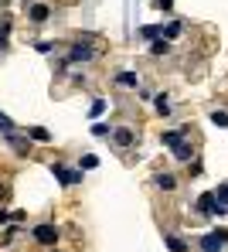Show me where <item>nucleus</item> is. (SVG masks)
Returning <instances> with one entry per match:
<instances>
[{"mask_svg": "<svg viewBox=\"0 0 228 252\" xmlns=\"http://www.w3.org/2000/svg\"><path fill=\"white\" fill-rule=\"evenodd\" d=\"M198 211H201V215H211V218H218V215H225V211H228V205H218L215 191H204V194L198 198Z\"/></svg>", "mask_w": 228, "mask_h": 252, "instance_id": "1", "label": "nucleus"}, {"mask_svg": "<svg viewBox=\"0 0 228 252\" xmlns=\"http://www.w3.org/2000/svg\"><path fill=\"white\" fill-rule=\"evenodd\" d=\"M228 242V232L225 228H215V232H208L204 239H201V252H222Z\"/></svg>", "mask_w": 228, "mask_h": 252, "instance_id": "2", "label": "nucleus"}, {"mask_svg": "<svg viewBox=\"0 0 228 252\" xmlns=\"http://www.w3.org/2000/svg\"><path fill=\"white\" fill-rule=\"evenodd\" d=\"M51 174L61 181V188H72V184H79V181H82V170H72V167H65V164H58V160L51 164Z\"/></svg>", "mask_w": 228, "mask_h": 252, "instance_id": "3", "label": "nucleus"}, {"mask_svg": "<svg viewBox=\"0 0 228 252\" xmlns=\"http://www.w3.org/2000/svg\"><path fill=\"white\" fill-rule=\"evenodd\" d=\"M34 242H41V246H55L58 242V228L55 225H34Z\"/></svg>", "mask_w": 228, "mask_h": 252, "instance_id": "4", "label": "nucleus"}, {"mask_svg": "<svg viewBox=\"0 0 228 252\" xmlns=\"http://www.w3.org/2000/svg\"><path fill=\"white\" fill-rule=\"evenodd\" d=\"M113 140H116V147H133L137 143V133L130 126H119V129H113Z\"/></svg>", "mask_w": 228, "mask_h": 252, "instance_id": "5", "label": "nucleus"}, {"mask_svg": "<svg viewBox=\"0 0 228 252\" xmlns=\"http://www.w3.org/2000/svg\"><path fill=\"white\" fill-rule=\"evenodd\" d=\"M92 58H95V51H92L89 44H75L68 51V62H92Z\"/></svg>", "mask_w": 228, "mask_h": 252, "instance_id": "6", "label": "nucleus"}, {"mask_svg": "<svg viewBox=\"0 0 228 252\" xmlns=\"http://www.w3.org/2000/svg\"><path fill=\"white\" fill-rule=\"evenodd\" d=\"M28 17H31L34 24H45L48 17H51V10H48L45 3H31V7H28Z\"/></svg>", "mask_w": 228, "mask_h": 252, "instance_id": "7", "label": "nucleus"}, {"mask_svg": "<svg viewBox=\"0 0 228 252\" xmlns=\"http://www.w3.org/2000/svg\"><path fill=\"white\" fill-rule=\"evenodd\" d=\"M116 85H119V89H137L140 75L137 72H119V75H116Z\"/></svg>", "mask_w": 228, "mask_h": 252, "instance_id": "8", "label": "nucleus"}, {"mask_svg": "<svg viewBox=\"0 0 228 252\" xmlns=\"http://www.w3.org/2000/svg\"><path fill=\"white\" fill-rule=\"evenodd\" d=\"M160 143H164V147H171V150H177V147L184 143V136L177 133V129H167V133L160 136Z\"/></svg>", "mask_w": 228, "mask_h": 252, "instance_id": "9", "label": "nucleus"}, {"mask_svg": "<svg viewBox=\"0 0 228 252\" xmlns=\"http://www.w3.org/2000/svg\"><path fill=\"white\" fill-rule=\"evenodd\" d=\"M28 136H31L34 143H51V133H48L45 126H31V129H28Z\"/></svg>", "mask_w": 228, "mask_h": 252, "instance_id": "10", "label": "nucleus"}, {"mask_svg": "<svg viewBox=\"0 0 228 252\" xmlns=\"http://www.w3.org/2000/svg\"><path fill=\"white\" fill-rule=\"evenodd\" d=\"M171 51V44H167V38H157V41H150V55H157V58H164Z\"/></svg>", "mask_w": 228, "mask_h": 252, "instance_id": "11", "label": "nucleus"}, {"mask_svg": "<svg viewBox=\"0 0 228 252\" xmlns=\"http://www.w3.org/2000/svg\"><path fill=\"white\" fill-rule=\"evenodd\" d=\"M181 21H171V24H167V28H160V38H167V41H171V38H177V34H181Z\"/></svg>", "mask_w": 228, "mask_h": 252, "instance_id": "12", "label": "nucleus"}, {"mask_svg": "<svg viewBox=\"0 0 228 252\" xmlns=\"http://www.w3.org/2000/svg\"><path fill=\"white\" fill-rule=\"evenodd\" d=\"M140 34H143L146 41H157V38H160V24H143V28H140Z\"/></svg>", "mask_w": 228, "mask_h": 252, "instance_id": "13", "label": "nucleus"}, {"mask_svg": "<svg viewBox=\"0 0 228 252\" xmlns=\"http://www.w3.org/2000/svg\"><path fill=\"white\" fill-rule=\"evenodd\" d=\"M153 106H157V113H160V116H167V113H171V99H167L164 92H160V95L153 99Z\"/></svg>", "mask_w": 228, "mask_h": 252, "instance_id": "14", "label": "nucleus"}, {"mask_svg": "<svg viewBox=\"0 0 228 252\" xmlns=\"http://www.w3.org/2000/svg\"><path fill=\"white\" fill-rule=\"evenodd\" d=\"M174 184H177V181H174L171 174H157V188H160V191H174Z\"/></svg>", "mask_w": 228, "mask_h": 252, "instance_id": "15", "label": "nucleus"}, {"mask_svg": "<svg viewBox=\"0 0 228 252\" xmlns=\"http://www.w3.org/2000/svg\"><path fill=\"white\" fill-rule=\"evenodd\" d=\"M95 167H99V157H95V154H86V157L79 160V170H95Z\"/></svg>", "mask_w": 228, "mask_h": 252, "instance_id": "16", "label": "nucleus"}, {"mask_svg": "<svg viewBox=\"0 0 228 252\" xmlns=\"http://www.w3.org/2000/svg\"><path fill=\"white\" fill-rule=\"evenodd\" d=\"M167 246H171V252H184V249H187L184 239H177V235H167Z\"/></svg>", "mask_w": 228, "mask_h": 252, "instance_id": "17", "label": "nucleus"}, {"mask_svg": "<svg viewBox=\"0 0 228 252\" xmlns=\"http://www.w3.org/2000/svg\"><path fill=\"white\" fill-rule=\"evenodd\" d=\"M102 113H106V102H102V99H95V102H92V109H89V116H92V120H99Z\"/></svg>", "mask_w": 228, "mask_h": 252, "instance_id": "18", "label": "nucleus"}, {"mask_svg": "<svg viewBox=\"0 0 228 252\" xmlns=\"http://www.w3.org/2000/svg\"><path fill=\"white\" fill-rule=\"evenodd\" d=\"M215 198H218V205H228V184H218L215 188Z\"/></svg>", "mask_w": 228, "mask_h": 252, "instance_id": "19", "label": "nucleus"}, {"mask_svg": "<svg viewBox=\"0 0 228 252\" xmlns=\"http://www.w3.org/2000/svg\"><path fill=\"white\" fill-rule=\"evenodd\" d=\"M92 133H95V136H106V140L113 136V129H109L106 123H95V126H92Z\"/></svg>", "mask_w": 228, "mask_h": 252, "instance_id": "20", "label": "nucleus"}, {"mask_svg": "<svg viewBox=\"0 0 228 252\" xmlns=\"http://www.w3.org/2000/svg\"><path fill=\"white\" fill-rule=\"evenodd\" d=\"M211 123L215 126H228V113H218V109H215V113H211Z\"/></svg>", "mask_w": 228, "mask_h": 252, "instance_id": "21", "label": "nucleus"}, {"mask_svg": "<svg viewBox=\"0 0 228 252\" xmlns=\"http://www.w3.org/2000/svg\"><path fill=\"white\" fill-rule=\"evenodd\" d=\"M174 154H177V160H191V147H187V143H181Z\"/></svg>", "mask_w": 228, "mask_h": 252, "instance_id": "22", "label": "nucleus"}, {"mask_svg": "<svg viewBox=\"0 0 228 252\" xmlns=\"http://www.w3.org/2000/svg\"><path fill=\"white\" fill-rule=\"evenodd\" d=\"M0 129H3V133H14V123H10L3 113H0Z\"/></svg>", "mask_w": 228, "mask_h": 252, "instance_id": "23", "label": "nucleus"}, {"mask_svg": "<svg viewBox=\"0 0 228 252\" xmlns=\"http://www.w3.org/2000/svg\"><path fill=\"white\" fill-rule=\"evenodd\" d=\"M153 7H157V10H171V7H174V0H153Z\"/></svg>", "mask_w": 228, "mask_h": 252, "instance_id": "24", "label": "nucleus"}, {"mask_svg": "<svg viewBox=\"0 0 228 252\" xmlns=\"http://www.w3.org/2000/svg\"><path fill=\"white\" fill-rule=\"evenodd\" d=\"M7 34H10V28H7V24H3V28H0V48H3V44H7Z\"/></svg>", "mask_w": 228, "mask_h": 252, "instance_id": "25", "label": "nucleus"}]
</instances>
